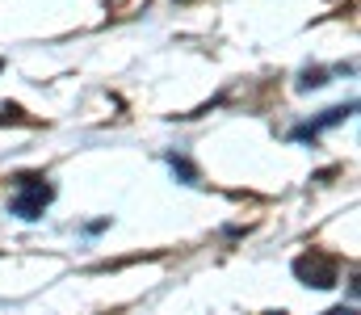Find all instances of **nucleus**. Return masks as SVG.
<instances>
[{
	"label": "nucleus",
	"mask_w": 361,
	"mask_h": 315,
	"mask_svg": "<svg viewBox=\"0 0 361 315\" xmlns=\"http://www.w3.org/2000/svg\"><path fill=\"white\" fill-rule=\"evenodd\" d=\"M0 68H4V63H0Z\"/></svg>",
	"instance_id": "423d86ee"
},
{
	"label": "nucleus",
	"mask_w": 361,
	"mask_h": 315,
	"mask_svg": "<svg viewBox=\"0 0 361 315\" xmlns=\"http://www.w3.org/2000/svg\"><path fill=\"white\" fill-rule=\"evenodd\" d=\"M169 164H173V173H177V177H185V185H193V181H197V173H193V164H189V160H177V156H173Z\"/></svg>",
	"instance_id": "7ed1b4c3"
},
{
	"label": "nucleus",
	"mask_w": 361,
	"mask_h": 315,
	"mask_svg": "<svg viewBox=\"0 0 361 315\" xmlns=\"http://www.w3.org/2000/svg\"><path fill=\"white\" fill-rule=\"evenodd\" d=\"M336 273H341V265H336V257H328V252H319V248H311V252H302L298 261H294V278L298 282H307V286H336Z\"/></svg>",
	"instance_id": "f03ea898"
},
{
	"label": "nucleus",
	"mask_w": 361,
	"mask_h": 315,
	"mask_svg": "<svg viewBox=\"0 0 361 315\" xmlns=\"http://www.w3.org/2000/svg\"><path fill=\"white\" fill-rule=\"evenodd\" d=\"M328 315H353V307H336V311H328Z\"/></svg>",
	"instance_id": "39448f33"
},
{
	"label": "nucleus",
	"mask_w": 361,
	"mask_h": 315,
	"mask_svg": "<svg viewBox=\"0 0 361 315\" xmlns=\"http://www.w3.org/2000/svg\"><path fill=\"white\" fill-rule=\"evenodd\" d=\"M4 122H25L21 105H0V126H4Z\"/></svg>",
	"instance_id": "20e7f679"
},
{
	"label": "nucleus",
	"mask_w": 361,
	"mask_h": 315,
	"mask_svg": "<svg viewBox=\"0 0 361 315\" xmlns=\"http://www.w3.org/2000/svg\"><path fill=\"white\" fill-rule=\"evenodd\" d=\"M55 198V190L47 185V177H38V173H25V177H17V194H13V202L8 210L17 214V218H38L47 202Z\"/></svg>",
	"instance_id": "f257e3e1"
}]
</instances>
